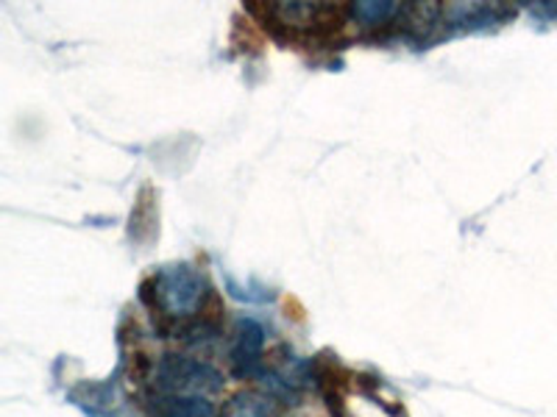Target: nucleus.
<instances>
[{
	"instance_id": "nucleus-1",
	"label": "nucleus",
	"mask_w": 557,
	"mask_h": 417,
	"mask_svg": "<svg viewBox=\"0 0 557 417\" xmlns=\"http://www.w3.org/2000/svg\"><path fill=\"white\" fill-rule=\"evenodd\" d=\"M153 292L143 287V301L151 304L159 315H165L168 320L187 323L193 315L203 309V298L209 295L207 281L201 273L193 265H173L146 281Z\"/></svg>"
},
{
	"instance_id": "nucleus-2",
	"label": "nucleus",
	"mask_w": 557,
	"mask_h": 417,
	"mask_svg": "<svg viewBox=\"0 0 557 417\" xmlns=\"http://www.w3.org/2000/svg\"><path fill=\"white\" fill-rule=\"evenodd\" d=\"M157 392L168 395H215L223 390V376L215 367L184 354H168L159 359L153 374Z\"/></svg>"
},
{
	"instance_id": "nucleus-3",
	"label": "nucleus",
	"mask_w": 557,
	"mask_h": 417,
	"mask_svg": "<svg viewBox=\"0 0 557 417\" xmlns=\"http://www.w3.org/2000/svg\"><path fill=\"white\" fill-rule=\"evenodd\" d=\"M262 348H265V329L260 323L251 320V317H243L237 323L235 340H232V351H228V359H232V370L240 379H248L262 367Z\"/></svg>"
},
{
	"instance_id": "nucleus-4",
	"label": "nucleus",
	"mask_w": 557,
	"mask_h": 417,
	"mask_svg": "<svg viewBox=\"0 0 557 417\" xmlns=\"http://www.w3.org/2000/svg\"><path fill=\"white\" fill-rule=\"evenodd\" d=\"M157 417H218V406L207 395H168L157 392L151 401Z\"/></svg>"
},
{
	"instance_id": "nucleus-5",
	"label": "nucleus",
	"mask_w": 557,
	"mask_h": 417,
	"mask_svg": "<svg viewBox=\"0 0 557 417\" xmlns=\"http://www.w3.org/2000/svg\"><path fill=\"white\" fill-rule=\"evenodd\" d=\"M223 417H276V406H273L271 399L248 392V395H240L235 404H228Z\"/></svg>"
},
{
	"instance_id": "nucleus-6",
	"label": "nucleus",
	"mask_w": 557,
	"mask_h": 417,
	"mask_svg": "<svg viewBox=\"0 0 557 417\" xmlns=\"http://www.w3.org/2000/svg\"><path fill=\"white\" fill-rule=\"evenodd\" d=\"M351 12H355V17L360 20V23H366V26H385V23H391L401 9L393 7V3H357Z\"/></svg>"
}]
</instances>
